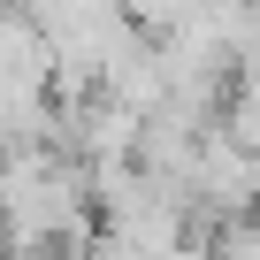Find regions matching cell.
<instances>
[{"mask_svg":"<svg viewBox=\"0 0 260 260\" xmlns=\"http://www.w3.org/2000/svg\"><path fill=\"white\" fill-rule=\"evenodd\" d=\"M23 260H84V252H77V245H31Z\"/></svg>","mask_w":260,"mask_h":260,"instance_id":"cell-2","label":"cell"},{"mask_svg":"<svg viewBox=\"0 0 260 260\" xmlns=\"http://www.w3.org/2000/svg\"><path fill=\"white\" fill-rule=\"evenodd\" d=\"M0 8H31V16H39V8H46V0H0Z\"/></svg>","mask_w":260,"mask_h":260,"instance_id":"cell-3","label":"cell"},{"mask_svg":"<svg viewBox=\"0 0 260 260\" xmlns=\"http://www.w3.org/2000/svg\"><path fill=\"white\" fill-rule=\"evenodd\" d=\"M0 84H46L54 92V46L31 8H0Z\"/></svg>","mask_w":260,"mask_h":260,"instance_id":"cell-1","label":"cell"},{"mask_svg":"<svg viewBox=\"0 0 260 260\" xmlns=\"http://www.w3.org/2000/svg\"><path fill=\"white\" fill-rule=\"evenodd\" d=\"M252 8H260V0H252Z\"/></svg>","mask_w":260,"mask_h":260,"instance_id":"cell-4","label":"cell"}]
</instances>
